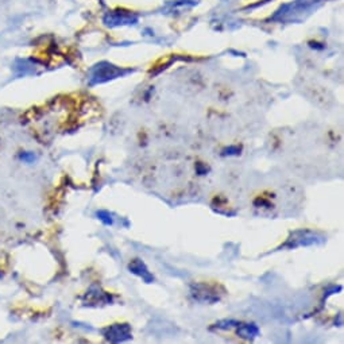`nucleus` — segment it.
Returning a JSON list of instances; mask_svg holds the SVG:
<instances>
[{
	"label": "nucleus",
	"mask_w": 344,
	"mask_h": 344,
	"mask_svg": "<svg viewBox=\"0 0 344 344\" xmlns=\"http://www.w3.org/2000/svg\"><path fill=\"white\" fill-rule=\"evenodd\" d=\"M106 339L114 343H120L131 339L130 326L127 324H114L106 331Z\"/></svg>",
	"instance_id": "obj_1"
},
{
	"label": "nucleus",
	"mask_w": 344,
	"mask_h": 344,
	"mask_svg": "<svg viewBox=\"0 0 344 344\" xmlns=\"http://www.w3.org/2000/svg\"><path fill=\"white\" fill-rule=\"evenodd\" d=\"M19 158L22 159L23 162L31 163L34 159H35V155H34L33 153H22L20 155H19Z\"/></svg>",
	"instance_id": "obj_6"
},
{
	"label": "nucleus",
	"mask_w": 344,
	"mask_h": 344,
	"mask_svg": "<svg viewBox=\"0 0 344 344\" xmlns=\"http://www.w3.org/2000/svg\"><path fill=\"white\" fill-rule=\"evenodd\" d=\"M98 218L100 219L106 226H112V224H114L112 215L110 214V212H107V211H100V212H98Z\"/></svg>",
	"instance_id": "obj_5"
},
{
	"label": "nucleus",
	"mask_w": 344,
	"mask_h": 344,
	"mask_svg": "<svg viewBox=\"0 0 344 344\" xmlns=\"http://www.w3.org/2000/svg\"><path fill=\"white\" fill-rule=\"evenodd\" d=\"M128 270H130L132 274L140 277L146 284H151V282L154 281V277L151 275V273L147 270L146 265H144L143 262H142L140 259L132 260L130 265H128Z\"/></svg>",
	"instance_id": "obj_3"
},
{
	"label": "nucleus",
	"mask_w": 344,
	"mask_h": 344,
	"mask_svg": "<svg viewBox=\"0 0 344 344\" xmlns=\"http://www.w3.org/2000/svg\"><path fill=\"white\" fill-rule=\"evenodd\" d=\"M192 296L201 302H215L219 300V296L208 285L199 284L192 286Z\"/></svg>",
	"instance_id": "obj_2"
},
{
	"label": "nucleus",
	"mask_w": 344,
	"mask_h": 344,
	"mask_svg": "<svg viewBox=\"0 0 344 344\" xmlns=\"http://www.w3.org/2000/svg\"><path fill=\"white\" fill-rule=\"evenodd\" d=\"M239 326V324H237ZM236 334L239 338L246 340H252L255 339L256 336L259 335V328L255 326V324H242L237 328Z\"/></svg>",
	"instance_id": "obj_4"
}]
</instances>
